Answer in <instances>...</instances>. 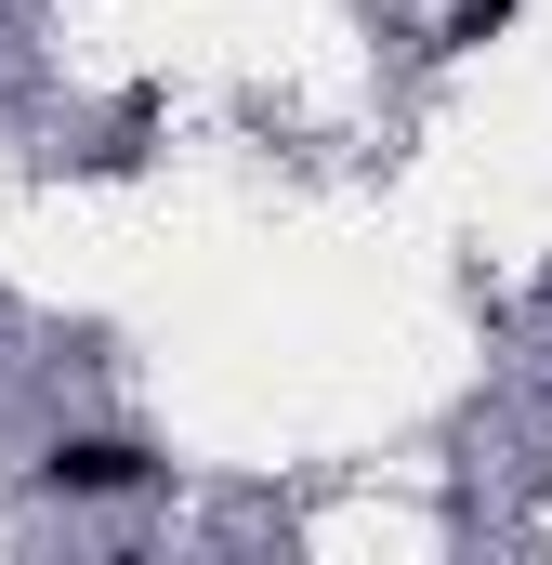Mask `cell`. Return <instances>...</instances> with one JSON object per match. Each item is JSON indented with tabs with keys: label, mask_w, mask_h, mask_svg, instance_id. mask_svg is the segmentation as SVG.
Wrapping results in <instances>:
<instances>
[{
	"label": "cell",
	"mask_w": 552,
	"mask_h": 565,
	"mask_svg": "<svg viewBox=\"0 0 552 565\" xmlns=\"http://www.w3.org/2000/svg\"><path fill=\"white\" fill-rule=\"evenodd\" d=\"M40 473H53V487H66V500H119V487H145V473H158V460H145L132 434H66V447H53V460H40Z\"/></svg>",
	"instance_id": "obj_1"
}]
</instances>
